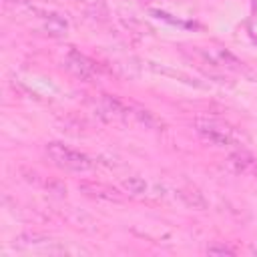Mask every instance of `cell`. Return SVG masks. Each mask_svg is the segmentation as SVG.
Listing matches in <instances>:
<instances>
[{"label":"cell","instance_id":"obj_1","mask_svg":"<svg viewBox=\"0 0 257 257\" xmlns=\"http://www.w3.org/2000/svg\"><path fill=\"white\" fill-rule=\"evenodd\" d=\"M46 155L58 169L68 171V173H86V171L94 169V161L88 155H84L72 147H66L62 143H48Z\"/></svg>","mask_w":257,"mask_h":257},{"label":"cell","instance_id":"obj_2","mask_svg":"<svg viewBox=\"0 0 257 257\" xmlns=\"http://www.w3.org/2000/svg\"><path fill=\"white\" fill-rule=\"evenodd\" d=\"M193 128L205 143H209L213 147H231L237 141L235 128L219 118H207V116L195 118Z\"/></svg>","mask_w":257,"mask_h":257},{"label":"cell","instance_id":"obj_3","mask_svg":"<svg viewBox=\"0 0 257 257\" xmlns=\"http://www.w3.org/2000/svg\"><path fill=\"white\" fill-rule=\"evenodd\" d=\"M64 66L68 72H72L74 76L78 78H88L94 74V64L84 56L80 54L78 50H68L66 56H64Z\"/></svg>","mask_w":257,"mask_h":257},{"label":"cell","instance_id":"obj_4","mask_svg":"<svg viewBox=\"0 0 257 257\" xmlns=\"http://www.w3.org/2000/svg\"><path fill=\"white\" fill-rule=\"evenodd\" d=\"M227 167L237 173V175H247V173H253L257 169V161L255 157L245 151V149H235L229 157H227Z\"/></svg>","mask_w":257,"mask_h":257},{"label":"cell","instance_id":"obj_5","mask_svg":"<svg viewBox=\"0 0 257 257\" xmlns=\"http://www.w3.org/2000/svg\"><path fill=\"white\" fill-rule=\"evenodd\" d=\"M80 10H84L94 20H108L106 0H72Z\"/></svg>","mask_w":257,"mask_h":257},{"label":"cell","instance_id":"obj_6","mask_svg":"<svg viewBox=\"0 0 257 257\" xmlns=\"http://www.w3.org/2000/svg\"><path fill=\"white\" fill-rule=\"evenodd\" d=\"M177 195L181 197V201H183L185 205H189V207H193V209H205V207H207V201H205L203 193H201L199 189L191 187V185L177 189Z\"/></svg>","mask_w":257,"mask_h":257},{"label":"cell","instance_id":"obj_7","mask_svg":"<svg viewBox=\"0 0 257 257\" xmlns=\"http://www.w3.org/2000/svg\"><path fill=\"white\" fill-rule=\"evenodd\" d=\"M131 116L135 120H139L141 124H145V128H153V131H161L163 128V120L159 116H155L151 110L141 108V106H131Z\"/></svg>","mask_w":257,"mask_h":257},{"label":"cell","instance_id":"obj_8","mask_svg":"<svg viewBox=\"0 0 257 257\" xmlns=\"http://www.w3.org/2000/svg\"><path fill=\"white\" fill-rule=\"evenodd\" d=\"M149 66H151V70H155V72H159V74H167V76H173V78H181L183 82H187V84H195V86H199V82H195L193 78H189L187 74H183V72H177V70H169V68H165V66H157L155 62H149Z\"/></svg>","mask_w":257,"mask_h":257},{"label":"cell","instance_id":"obj_9","mask_svg":"<svg viewBox=\"0 0 257 257\" xmlns=\"http://www.w3.org/2000/svg\"><path fill=\"white\" fill-rule=\"evenodd\" d=\"M122 185H124V189H126L131 195H143V193L147 191V183H145V179H141V177H128Z\"/></svg>","mask_w":257,"mask_h":257},{"label":"cell","instance_id":"obj_10","mask_svg":"<svg viewBox=\"0 0 257 257\" xmlns=\"http://www.w3.org/2000/svg\"><path fill=\"white\" fill-rule=\"evenodd\" d=\"M207 253L209 255H233L235 251L227 245H211V247H207Z\"/></svg>","mask_w":257,"mask_h":257},{"label":"cell","instance_id":"obj_11","mask_svg":"<svg viewBox=\"0 0 257 257\" xmlns=\"http://www.w3.org/2000/svg\"><path fill=\"white\" fill-rule=\"evenodd\" d=\"M137 2H151V0H137Z\"/></svg>","mask_w":257,"mask_h":257}]
</instances>
